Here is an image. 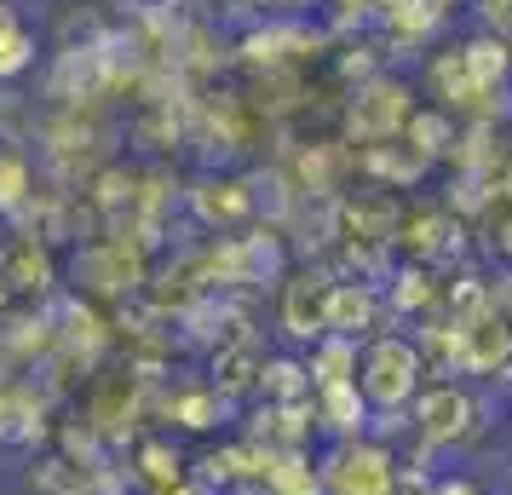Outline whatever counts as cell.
Segmentation results:
<instances>
[{
    "label": "cell",
    "instance_id": "cell-1",
    "mask_svg": "<svg viewBox=\"0 0 512 495\" xmlns=\"http://www.w3.org/2000/svg\"><path fill=\"white\" fill-rule=\"evenodd\" d=\"M415 375H420V357L403 346V340H386V346H374L369 352V398L380 409H397V403L415 392Z\"/></svg>",
    "mask_w": 512,
    "mask_h": 495
},
{
    "label": "cell",
    "instance_id": "cell-2",
    "mask_svg": "<svg viewBox=\"0 0 512 495\" xmlns=\"http://www.w3.org/2000/svg\"><path fill=\"white\" fill-rule=\"evenodd\" d=\"M328 490L334 495H386L392 490V461L369 444H346L328 467Z\"/></svg>",
    "mask_w": 512,
    "mask_h": 495
},
{
    "label": "cell",
    "instance_id": "cell-3",
    "mask_svg": "<svg viewBox=\"0 0 512 495\" xmlns=\"http://www.w3.org/2000/svg\"><path fill=\"white\" fill-rule=\"evenodd\" d=\"M420 432L432 438V444H461L466 432H472V403L461 392H432V398L420 403Z\"/></svg>",
    "mask_w": 512,
    "mask_h": 495
},
{
    "label": "cell",
    "instance_id": "cell-4",
    "mask_svg": "<svg viewBox=\"0 0 512 495\" xmlns=\"http://www.w3.org/2000/svg\"><path fill=\"white\" fill-rule=\"evenodd\" d=\"M369 311H374V300L363 288H334L328 294V329L340 334V340H351V334L369 323Z\"/></svg>",
    "mask_w": 512,
    "mask_h": 495
},
{
    "label": "cell",
    "instance_id": "cell-5",
    "mask_svg": "<svg viewBox=\"0 0 512 495\" xmlns=\"http://www.w3.org/2000/svg\"><path fill=\"white\" fill-rule=\"evenodd\" d=\"M323 415L334 432H363V398H357V386L340 380V386H323Z\"/></svg>",
    "mask_w": 512,
    "mask_h": 495
},
{
    "label": "cell",
    "instance_id": "cell-6",
    "mask_svg": "<svg viewBox=\"0 0 512 495\" xmlns=\"http://www.w3.org/2000/svg\"><path fill=\"white\" fill-rule=\"evenodd\" d=\"M271 490L277 495H317V472L305 467L300 455H288L282 467H271Z\"/></svg>",
    "mask_w": 512,
    "mask_h": 495
},
{
    "label": "cell",
    "instance_id": "cell-7",
    "mask_svg": "<svg viewBox=\"0 0 512 495\" xmlns=\"http://www.w3.org/2000/svg\"><path fill=\"white\" fill-rule=\"evenodd\" d=\"M144 467H150V478H156V484H179V455H167L162 444L144 455Z\"/></svg>",
    "mask_w": 512,
    "mask_h": 495
},
{
    "label": "cell",
    "instance_id": "cell-8",
    "mask_svg": "<svg viewBox=\"0 0 512 495\" xmlns=\"http://www.w3.org/2000/svg\"><path fill=\"white\" fill-rule=\"evenodd\" d=\"M300 369H294V363H277V369H271V398H300Z\"/></svg>",
    "mask_w": 512,
    "mask_h": 495
},
{
    "label": "cell",
    "instance_id": "cell-9",
    "mask_svg": "<svg viewBox=\"0 0 512 495\" xmlns=\"http://www.w3.org/2000/svg\"><path fill=\"white\" fill-rule=\"evenodd\" d=\"M213 409H219L213 398H185V426H196V432L213 426Z\"/></svg>",
    "mask_w": 512,
    "mask_h": 495
},
{
    "label": "cell",
    "instance_id": "cell-10",
    "mask_svg": "<svg viewBox=\"0 0 512 495\" xmlns=\"http://www.w3.org/2000/svg\"><path fill=\"white\" fill-rule=\"evenodd\" d=\"M438 495H478V490H472V484H466V478H455V484H443Z\"/></svg>",
    "mask_w": 512,
    "mask_h": 495
}]
</instances>
